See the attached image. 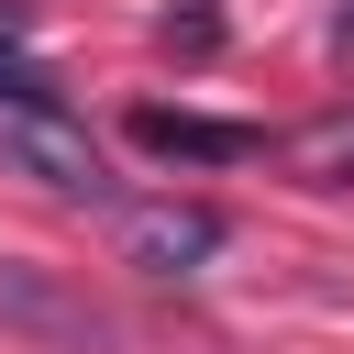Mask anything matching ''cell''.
Returning a JSON list of instances; mask_svg holds the SVG:
<instances>
[{"mask_svg": "<svg viewBox=\"0 0 354 354\" xmlns=\"http://www.w3.org/2000/svg\"><path fill=\"white\" fill-rule=\"evenodd\" d=\"M0 332H22V343H55V354H88V343H111V321L55 277V266H33V254H0Z\"/></svg>", "mask_w": 354, "mask_h": 354, "instance_id": "cell-3", "label": "cell"}, {"mask_svg": "<svg viewBox=\"0 0 354 354\" xmlns=\"http://www.w3.org/2000/svg\"><path fill=\"white\" fill-rule=\"evenodd\" d=\"M0 166L33 177L44 199H77V210H111V199H122L111 155H100L88 122H66L55 100H0Z\"/></svg>", "mask_w": 354, "mask_h": 354, "instance_id": "cell-1", "label": "cell"}, {"mask_svg": "<svg viewBox=\"0 0 354 354\" xmlns=\"http://www.w3.org/2000/svg\"><path fill=\"white\" fill-rule=\"evenodd\" d=\"M111 243H122V266H144V277H199V266L232 243V221H221L210 199H111Z\"/></svg>", "mask_w": 354, "mask_h": 354, "instance_id": "cell-2", "label": "cell"}, {"mask_svg": "<svg viewBox=\"0 0 354 354\" xmlns=\"http://www.w3.org/2000/svg\"><path fill=\"white\" fill-rule=\"evenodd\" d=\"M133 144L177 155V166H243V155H266L254 122H199V111H133Z\"/></svg>", "mask_w": 354, "mask_h": 354, "instance_id": "cell-4", "label": "cell"}, {"mask_svg": "<svg viewBox=\"0 0 354 354\" xmlns=\"http://www.w3.org/2000/svg\"><path fill=\"white\" fill-rule=\"evenodd\" d=\"M277 155H288L310 188H354V111H321V122H299Z\"/></svg>", "mask_w": 354, "mask_h": 354, "instance_id": "cell-5", "label": "cell"}]
</instances>
